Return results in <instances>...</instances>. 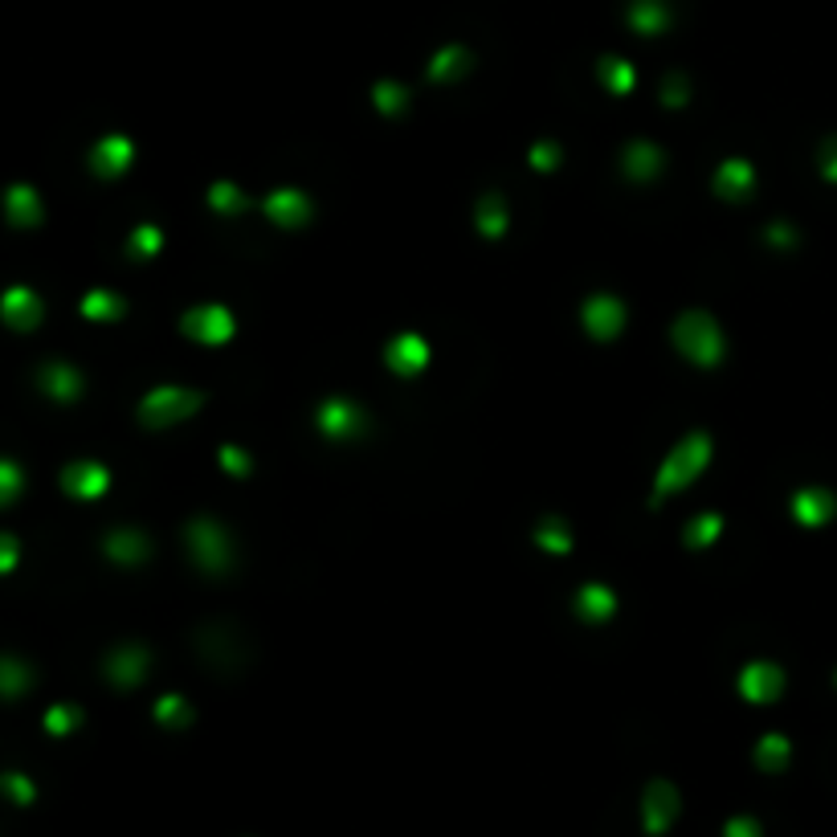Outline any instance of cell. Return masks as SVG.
<instances>
[{"label": "cell", "mask_w": 837, "mask_h": 837, "mask_svg": "<svg viewBox=\"0 0 837 837\" xmlns=\"http://www.w3.org/2000/svg\"><path fill=\"white\" fill-rule=\"evenodd\" d=\"M711 453H715L711 434L695 429V434L683 437V441L666 453V462L658 466V478H653V502H662L666 495H674V490H683V486L695 483V478L707 470V462H711Z\"/></svg>", "instance_id": "6da1fadb"}, {"label": "cell", "mask_w": 837, "mask_h": 837, "mask_svg": "<svg viewBox=\"0 0 837 837\" xmlns=\"http://www.w3.org/2000/svg\"><path fill=\"white\" fill-rule=\"evenodd\" d=\"M670 339H674V348L687 355L690 364H699V368H715L723 360V352H727L723 327L707 315V311H683V315L674 318V327H670Z\"/></svg>", "instance_id": "7a4b0ae2"}, {"label": "cell", "mask_w": 837, "mask_h": 837, "mask_svg": "<svg viewBox=\"0 0 837 837\" xmlns=\"http://www.w3.org/2000/svg\"><path fill=\"white\" fill-rule=\"evenodd\" d=\"M201 404H204V397L201 392H192V388L160 385L139 401V421H143L148 429H172V425H180V421L192 417Z\"/></svg>", "instance_id": "3957f363"}, {"label": "cell", "mask_w": 837, "mask_h": 837, "mask_svg": "<svg viewBox=\"0 0 837 837\" xmlns=\"http://www.w3.org/2000/svg\"><path fill=\"white\" fill-rule=\"evenodd\" d=\"M185 539L192 560H197L204 572H229V564H234V536H229L217 520H209V515L192 520L185 527Z\"/></svg>", "instance_id": "277c9868"}, {"label": "cell", "mask_w": 837, "mask_h": 837, "mask_svg": "<svg viewBox=\"0 0 837 837\" xmlns=\"http://www.w3.org/2000/svg\"><path fill=\"white\" fill-rule=\"evenodd\" d=\"M678 813H683V792L674 788V780L658 776V780L641 788V829H646V837H666Z\"/></svg>", "instance_id": "5b68a950"}, {"label": "cell", "mask_w": 837, "mask_h": 837, "mask_svg": "<svg viewBox=\"0 0 837 837\" xmlns=\"http://www.w3.org/2000/svg\"><path fill=\"white\" fill-rule=\"evenodd\" d=\"M180 332L188 339H197L204 348H221V343H229L237 332V318L229 307H221V302H204V307H192L185 318H180Z\"/></svg>", "instance_id": "8992f818"}, {"label": "cell", "mask_w": 837, "mask_h": 837, "mask_svg": "<svg viewBox=\"0 0 837 837\" xmlns=\"http://www.w3.org/2000/svg\"><path fill=\"white\" fill-rule=\"evenodd\" d=\"M315 425L327 441H352V437H360L368 429V417H364V409L355 401H348V397H327V401L318 404Z\"/></svg>", "instance_id": "52a82bcc"}, {"label": "cell", "mask_w": 837, "mask_h": 837, "mask_svg": "<svg viewBox=\"0 0 837 837\" xmlns=\"http://www.w3.org/2000/svg\"><path fill=\"white\" fill-rule=\"evenodd\" d=\"M148 670H151V650L139 646V641H123V646H115V650L102 658V674H107V683L118 690L139 687V683L148 678Z\"/></svg>", "instance_id": "ba28073f"}, {"label": "cell", "mask_w": 837, "mask_h": 837, "mask_svg": "<svg viewBox=\"0 0 837 837\" xmlns=\"http://www.w3.org/2000/svg\"><path fill=\"white\" fill-rule=\"evenodd\" d=\"M0 318H4V327H13V332H34L37 323L46 318V302L37 295L34 286H9L4 295H0Z\"/></svg>", "instance_id": "9c48e42d"}, {"label": "cell", "mask_w": 837, "mask_h": 837, "mask_svg": "<svg viewBox=\"0 0 837 837\" xmlns=\"http://www.w3.org/2000/svg\"><path fill=\"white\" fill-rule=\"evenodd\" d=\"M739 695L755 707H769L785 695V670L772 662H748L739 670Z\"/></svg>", "instance_id": "30bf717a"}, {"label": "cell", "mask_w": 837, "mask_h": 837, "mask_svg": "<svg viewBox=\"0 0 837 837\" xmlns=\"http://www.w3.org/2000/svg\"><path fill=\"white\" fill-rule=\"evenodd\" d=\"M262 213H266V221H274L278 229H302V225L311 221V213H315V204H311V197H307L302 188H274L266 201H262Z\"/></svg>", "instance_id": "8fae6325"}, {"label": "cell", "mask_w": 837, "mask_h": 837, "mask_svg": "<svg viewBox=\"0 0 837 837\" xmlns=\"http://www.w3.org/2000/svg\"><path fill=\"white\" fill-rule=\"evenodd\" d=\"M580 323H585V332L592 339H617L625 332V302L617 295H592L585 302V311H580Z\"/></svg>", "instance_id": "7c38bea8"}, {"label": "cell", "mask_w": 837, "mask_h": 837, "mask_svg": "<svg viewBox=\"0 0 837 837\" xmlns=\"http://www.w3.org/2000/svg\"><path fill=\"white\" fill-rule=\"evenodd\" d=\"M135 160V143L127 135H102L99 143L90 148V172L99 180H118Z\"/></svg>", "instance_id": "4fadbf2b"}, {"label": "cell", "mask_w": 837, "mask_h": 837, "mask_svg": "<svg viewBox=\"0 0 837 837\" xmlns=\"http://www.w3.org/2000/svg\"><path fill=\"white\" fill-rule=\"evenodd\" d=\"M385 364L397 372L401 380H413V376H421V372H425V364H429V343H425L417 332L397 335V339H388Z\"/></svg>", "instance_id": "5bb4252c"}, {"label": "cell", "mask_w": 837, "mask_h": 837, "mask_svg": "<svg viewBox=\"0 0 837 837\" xmlns=\"http://www.w3.org/2000/svg\"><path fill=\"white\" fill-rule=\"evenodd\" d=\"M37 388H41L50 401L70 404L86 392V380L74 364H66V360H50V364H41V368H37Z\"/></svg>", "instance_id": "9a60e30c"}, {"label": "cell", "mask_w": 837, "mask_h": 837, "mask_svg": "<svg viewBox=\"0 0 837 837\" xmlns=\"http://www.w3.org/2000/svg\"><path fill=\"white\" fill-rule=\"evenodd\" d=\"M62 490L70 499H99L111 490V470L102 462H70L62 470Z\"/></svg>", "instance_id": "2e32d148"}, {"label": "cell", "mask_w": 837, "mask_h": 837, "mask_svg": "<svg viewBox=\"0 0 837 837\" xmlns=\"http://www.w3.org/2000/svg\"><path fill=\"white\" fill-rule=\"evenodd\" d=\"M621 167H625L629 180L650 185V180H658V176L666 172V151L658 148V143H650V139H634V143H625Z\"/></svg>", "instance_id": "e0dca14e"}, {"label": "cell", "mask_w": 837, "mask_h": 837, "mask_svg": "<svg viewBox=\"0 0 837 837\" xmlns=\"http://www.w3.org/2000/svg\"><path fill=\"white\" fill-rule=\"evenodd\" d=\"M102 555L123 564V569H135V564H143L151 555V539L143 536L139 527H115V532H107V539H102Z\"/></svg>", "instance_id": "ac0fdd59"}, {"label": "cell", "mask_w": 837, "mask_h": 837, "mask_svg": "<svg viewBox=\"0 0 837 837\" xmlns=\"http://www.w3.org/2000/svg\"><path fill=\"white\" fill-rule=\"evenodd\" d=\"M4 217H9V225H17V229H37L41 217H46V204L37 197V188L34 185L4 188Z\"/></svg>", "instance_id": "d6986e66"}, {"label": "cell", "mask_w": 837, "mask_h": 837, "mask_svg": "<svg viewBox=\"0 0 837 837\" xmlns=\"http://www.w3.org/2000/svg\"><path fill=\"white\" fill-rule=\"evenodd\" d=\"M755 188V167L744 160V155H727L720 167H715V192L723 201H744Z\"/></svg>", "instance_id": "ffe728a7"}, {"label": "cell", "mask_w": 837, "mask_h": 837, "mask_svg": "<svg viewBox=\"0 0 837 837\" xmlns=\"http://www.w3.org/2000/svg\"><path fill=\"white\" fill-rule=\"evenodd\" d=\"M834 511H837L834 495H829V490H821V486H804V490L792 495V515H797V523H804V527H821V523H829L834 520Z\"/></svg>", "instance_id": "44dd1931"}, {"label": "cell", "mask_w": 837, "mask_h": 837, "mask_svg": "<svg viewBox=\"0 0 837 837\" xmlns=\"http://www.w3.org/2000/svg\"><path fill=\"white\" fill-rule=\"evenodd\" d=\"M576 613H580V621H588V625H604V621L617 613V592L609 585H601V580H592V585H585L576 592Z\"/></svg>", "instance_id": "7402d4cb"}, {"label": "cell", "mask_w": 837, "mask_h": 837, "mask_svg": "<svg viewBox=\"0 0 837 837\" xmlns=\"http://www.w3.org/2000/svg\"><path fill=\"white\" fill-rule=\"evenodd\" d=\"M37 683V674L34 666L25 662V658H17V653H0V699H21V695H29Z\"/></svg>", "instance_id": "603a6c76"}, {"label": "cell", "mask_w": 837, "mask_h": 837, "mask_svg": "<svg viewBox=\"0 0 837 837\" xmlns=\"http://www.w3.org/2000/svg\"><path fill=\"white\" fill-rule=\"evenodd\" d=\"M474 66V58H470L466 46H441V50L429 58V83H458L466 70Z\"/></svg>", "instance_id": "cb8c5ba5"}, {"label": "cell", "mask_w": 837, "mask_h": 837, "mask_svg": "<svg viewBox=\"0 0 837 837\" xmlns=\"http://www.w3.org/2000/svg\"><path fill=\"white\" fill-rule=\"evenodd\" d=\"M629 25H634V34H641V37L666 34L670 29L666 0H634V4H629Z\"/></svg>", "instance_id": "d4e9b609"}, {"label": "cell", "mask_w": 837, "mask_h": 837, "mask_svg": "<svg viewBox=\"0 0 837 837\" xmlns=\"http://www.w3.org/2000/svg\"><path fill=\"white\" fill-rule=\"evenodd\" d=\"M474 225H478V234L483 237H502L507 234V225H511V213H507V201H502V192H486L478 209H474Z\"/></svg>", "instance_id": "484cf974"}, {"label": "cell", "mask_w": 837, "mask_h": 837, "mask_svg": "<svg viewBox=\"0 0 837 837\" xmlns=\"http://www.w3.org/2000/svg\"><path fill=\"white\" fill-rule=\"evenodd\" d=\"M78 311H83V318H90V323H118L123 311H127V302L118 299L115 290H102L99 286V290H90V295H86Z\"/></svg>", "instance_id": "4316f807"}, {"label": "cell", "mask_w": 837, "mask_h": 837, "mask_svg": "<svg viewBox=\"0 0 837 837\" xmlns=\"http://www.w3.org/2000/svg\"><path fill=\"white\" fill-rule=\"evenodd\" d=\"M536 548L552 555H569L572 552V527L564 515H544V523L536 527Z\"/></svg>", "instance_id": "83f0119b"}, {"label": "cell", "mask_w": 837, "mask_h": 837, "mask_svg": "<svg viewBox=\"0 0 837 837\" xmlns=\"http://www.w3.org/2000/svg\"><path fill=\"white\" fill-rule=\"evenodd\" d=\"M723 536V515L715 511H707V515H695V520L683 527V544L695 548V552H703V548H715V539Z\"/></svg>", "instance_id": "f1b7e54d"}, {"label": "cell", "mask_w": 837, "mask_h": 837, "mask_svg": "<svg viewBox=\"0 0 837 837\" xmlns=\"http://www.w3.org/2000/svg\"><path fill=\"white\" fill-rule=\"evenodd\" d=\"M151 715H155V723L167 727V732H185L188 723H192V703H188L185 695H160Z\"/></svg>", "instance_id": "f546056e"}, {"label": "cell", "mask_w": 837, "mask_h": 837, "mask_svg": "<svg viewBox=\"0 0 837 837\" xmlns=\"http://www.w3.org/2000/svg\"><path fill=\"white\" fill-rule=\"evenodd\" d=\"M788 755H792V744H788L785 736H764L760 744H755V769L760 772H785L788 769Z\"/></svg>", "instance_id": "4dcf8cb0"}, {"label": "cell", "mask_w": 837, "mask_h": 837, "mask_svg": "<svg viewBox=\"0 0 837 837\" xmlns=\"http://www.w3.org/2000/svg\"><path fill=\"white\" fill-rule=\"evenodd\" d=\"M209 204H213V213H221V217H241V213L250 209V197H246L234 180H217V185L209 188Z\"/></svg>", "instance_id": "1f68e13d"}, {"label": "cell", "mask_w": 837, "mask_h": 837, "mask_svg": "<svg viewBox=\"0 0 837 837\" xmlns=\"http://www.w3.org/2000/svg\"><path fill=\"white\" fill-rule=\"evenodd\" d=\"M597 74H601V83L609 95H629V90L637 86V70L629 66L625 58H601Z\"/></svg>", "instance_id": "d6a6232c"}, {"label": "cell", "mask_w": 837, "mask_h": 837, "mask_svg": "<svg viewBox=\"0 0 837 837\" xmlns=\"http://www.w3.org/2000/svg\"><path fill=\"white\" fill-rule=\"evenodd\" d=\"M160 250H164V234H160V225H151V221L135 225L132 237H127V253L139 258V262H148V258H155Z\"/></svg>", "instance_id": "836d02e7"}, {"label": "cell", "mask_w": 837, "mask_h": 837, "mask_svg": "<svg viewBox=\"0 0 837 837\" xmlns=\"http://www.w3.org/2000/svg\"><path fill=\"white\" fill-rule=\"evenodd\" d=\"M83 707H74V703H58V707H50L46 711V732L50 736H58V739H66V736H74L78 727H83Z\"/></svg>", "instance_id": "e575fe53"}, {"label": "cell", "mask_w": 837, "mask_h": 837, "mask_svg": "<svg viewBox=\"0 0 837 837\" xmlns=\"http://www.w3.org/2000/svg\"><path fill=\"white\" fill-rule=\"evenodd\" d=\"M372 102H376V111L388 118H397L409 111V90L401 83H376L372 86Z\"/></svg>", "instance_id": "d590c367"}, {"label": "cell", "mask_w": 837, "mask_h": 837, "mask_svg": "<svg viewBox=\"0 0 837 837\" xmlns=\"http://www.w3.org/2000/svg\"><path fill=\"white\" fill-rule=\"evenodd\" d=\"M0 792L13 804H21V809H29L37 801V785L25 772H0Z\"/></svg>", "instance_id": "8d00e7d4"}, {"label": "cell", "mask_w": 837, "mask_h": 837, "mask_svg": "<svg viewBox=\"0 0 837 837\" xmlns=\"http://www.w3.org/2000/svg\"><path fill=\"white\" fill-rule=\"evenodd\" d=\"M25 490V470L13 462V458H0V511L13 507Z\"/></svg>", "instance_id": "74e56055"}, {"label": "cell", "mask_w": 837, "mask_h": 837, "mask_svg": "<svg viewBox=\"0 0 837 837\" xmlns=\"http://www.w3.org/2000/svg\"><path fill=\"white\" fill-rule=\"evenodd\" d=\"M217 462H221V470L234 474V478H250V470H253L250 450H241V446H221Z\"/></svg>", "instance_id": "f35d334b"}, {"label": "cell", "mask_w": 837, "mask_h": 837, "mask_svg": "<svg viewBox=\"0 0 837 837\" xmlns=\"http://www.w3.org/2000/svg\"><path fill=\"white\" fill-rule=\"evenodd\" d=\"M527 160H532L536 172H552V167H560V143H552V139H539Z\"/></svg>", "instance_id": "ab89813d"}, {"label": "cell", "mask_w": 837, "mask_h": 837, "mask_svg": "<svg viewBox=\"0 0 837 837\" xmlns=\"http://www.w3.org/2000/svg\"><path fill=\"white\" fill-rule=\"evenodd\" d=\"M690 99V83L683 74H666V83H662V102L666 107H683Z\"/></svg>", "instance_id": "60d3db41"}, {"label": "cell", "mask_w": 837, "mask_h": 837, "mask_svg": "<svg viewBox=\"0 0 837 837\" xmlns=\"http://www.w3.org/2000/svg\"><path fill=\"white\" fill-rule=\"evenodd\" d=\"M17 564H21V539L9 536V532H0V576H9Z\"/></svg>", "instance_id": "b9f144b4"}, {"label": "cell", "mask_w": 837, "mask_h": 837, "mask_svg": "<svg viewBox=\"0 0 837 837\" xmlns=\"http://www.w3.org/2000/svg\"><path fill=\"white\" fill-rule=\"evenodd\" d=\"M723 837H764V829L755 817H732L723 825Z\"/></svg>", "instance_id": "7bdbcfd3"}, {"label": "cell", "mask_w": 837, "mask_h": 837, "mask_svg": "<svg viewBox=\"0 0 837 837\" xmlns=\"http://www.w3.org/2000/svg\"><path fill=\"white\" fill-rule=\"evenodd\" d=\"M769 241L780 246V250H792V246H797V234H792V225L780 221V225H769Z\"/></svg>", "instance_id": "ee69618b"}, {"label": "cell", "mask_w": 837, "mask_h": 837, "mask_svg": "<svg viewBox=\"0 0 837 837\" xmlns=\"http://www.w3.org/2000/svg\"><path fill=\"white\" fill-rule=\"evenodd\" d=\"M821 172H825V180H834L837 185V139H829L825 151H821Z\"/></svg>", "instance_id": "f6af8a7d"}]
</instances>
